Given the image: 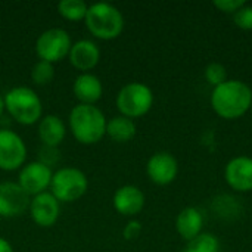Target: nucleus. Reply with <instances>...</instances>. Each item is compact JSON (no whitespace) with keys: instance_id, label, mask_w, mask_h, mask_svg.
<instances>
[{"instance_id":"obj_1","label":"nucleus","mask_w":252,"mask_h":252,"mask_svg":"<svg viewBox=\"0 0 252 252\" xmlns=\"http://www.w3.org/2000/svg\"><path fill=\"white\" fill-rule=\"evenodd\" d=\"M252 105L251 87L235 78H229L211 92V106L223 120H238L245 115Z\"/></svg>"},{"instance_id":"obj_4","label":"nucleus","mask_w":252,"mask_h":252,"mask_svg":"<svg viewBox=\"0 0 252 252\" xmlns=\"http://www.w3.org/2000/svg\"><path fill=\"white\" fill-rule=\"evenodd\" d=\"M4 109L10 117L24 126L35 124L41 120L43 105L37 93L25 86H18L4 94Z\"/></svg>"},{"instance_id":"obj_33","label":"nucleus","mask_w":252,"mask_h":252,"mask_svg":"<svg viewBox=\"0 0 252 252\" xmlns=\"http://www.w3.org/2000/svg\"><path fill=\"white\" fill-rule=\"evenodd\" d=\"M219 252H220V251H219Z\"/></svg>"},{"instance_id":"obj_28","label":"nucleus","mask_w":252,"mask_h":252,"mask_svg":"<svg viewBox=\"0 0 252 252\" xmlns=\"http://www.w3.org/2000/svg\"><path fill=\"white\" fill-rule=\"evenodd\" d=\"M0 252H13L12 245L6 239H3V238H0Z\"/></svg>"},{"instance_id":"obj_2","label":"nucleus","mask_w":252,"mask_h":252,"mask_svg":"<svg viewBox=\"0 0 252 252\" xmlns=\"http://www.w3.org/2000/svg\"><path fill=\"white\" fill-rule=\"evenodd\" d=\"M106 118L94 105H75L69 112L71 133L81 145H94L106 134Z\"/></svg>"},{"instance_id":"obj_24","label":"nucleus","mask_w":252,"mask_h":252,"mask_svg":"<svg viewBox=\"0 0 252 252\" xmlns=\"http://www.w3.org/2000/svg\"><path fill=\"white\" fill-rule=\"evenodd\" d=\"M233 22L238 28L252 31V6L245 4L242 6L235 15H233Z\"/></svg>"},{"instance_id":"obj_30","label":"nucleus","mask_w":252,"mask_h":252,"mask_svg":"<svg viewBox=\"0 0 252 252\" xmlns=\"http://www.w3.org/2000/svg\"><path fill=\"white\" fill-rule=\"evenodd\" d=\"M180 252H186V251H185V248H183V250H182V251H180Z\"/></svg>"},{"instance_id":"obj_19","label":"nucleus","mask_w":252,"mask_h":252,"mask_svg":"<svg viewBox=\"0 0 252 252\" xmlns=\"http://www.w3.org/2000/svg\"><path fill=\"white\" fill-rule=\"evenodd\" d=\"M136 124L133 120L124 117V115H117L112 117L106 123V134L109 136L111 140L117 143H127L134 139L136 136Z\"/></svg>"},{"instance_id":"obj_26","label":"nucleus","mask_w":252,"mask_h":252,"mask_svg":"<svg viewBox=\"0 0 252 252\" xmlns=\"http://www.w3.org/2000/svg\"><path fill=\"white\" fill-rule=\"evenodd\" d=\"M214 7L219 9L223 13H230L235 15L242 6H245V0H214L213 1Z\"/></svg>"},{"instance_id":"obj_21","label":"nucleus","mask_w":252,"mask_h":252,"mask_svg":"<svg viewBox=\"0 0 252 252\" xmlns=\"http://www.w3.org/2000/svg\"><path fill=\"white\" fill-rule=\"evenodd\" d=\"M220 242L213 233L202 232L195 239L189 241L185 247L186 252H219Z\"/></svg>"},{"instance_id":"obj_5","label":"nucleus","mask_w":252,"mask_h":252,"mask_svg":"<svg viewBox=\"0 0 252 252\" xmlns=\"http://www.w3.org/2000/svg\"><path fill=\"white\" fill-rule=\"evenodd\" d=\"M115 102L121 115L130 120L140 118L151 111L154 105V92L149 86L133 81L121 87Z\"/></svg>"},{"instance_id":"obj_8","label":"nucleus","mask_w":252,"mask_h":252,"mask_svg":"<svg viewBox=\"0 0 252 252\" xmlns=\"http://www.w3.org/2000/svg\"><path fill=\"white\" fill-rule=\"evenodd\" d=\"M25 159L27 146L22 137L9 128H0V170H18L24 165Z\"/></svg>"},{"instance_id":"obj_31","label":"nucleus","mask_w":252,"mask_h":252,"mask_svg":"<svg viewBox=\"0 0 252 252\" xmlns=\"http://www.w3.org/2000/svg\"><path fill=\"white\" fill-rule=\"evenodd\" d=\"M250 111H251V115H252V105H251V109H250Z\"/></svg>"},{"instance_id":"obj_10","label":"nucleus","mask_w":252,"mask_h":252,"mask_svg":"<svg viewBox=\"0 0 252 252\" xmlns=\"http://www.w3.org/2000/svg\"><path fill=\"white\" fill-rule=\"evenodd\" d=\"M31 196L13 182L0 183V217H19L30 208Z\"/></svg>"},{"instance_id":"obj_15","label":"nucleus","mask_w":252,"mask_h":252,"mask_svg":"<svg viewBox=\"0 0 252 252\" xmlns=\"http://www.w3.org/2000/svg\"><path fill=\"white\" fill-rule=\"evenodd\" d=\"M68 59L74 68L87 72L99 63L100 59L99 46L92 40H78L71 46Z\"/></svg>"},{"instance_id":"obj_29","label":"nucleus","mask_w":252,"mask_h":252,"mask_svg":"<svg viewBox=\"0 0 252 252\" xmlns=\"http://www.w3.org/2000/svg\"><path fill=\"white\" fill-rule=\"evenodd\" d=\"M3 112H4V99L3 96H0V117L3 115Z\"/></svg>"},{"instance_id":"obj_13","label":"nucleus","mask_w":252,"mask_h":252,"mask_svg":"<svg viewBox=\"0 0 252 252\" xmlns=\"http://www.w3.org/2000/svg\"><path fill=\"white\" fill-rule=\"evenodd\" d=\"M226 183L236 192H251L252 190V158L250 157H235L224 168Z\"/></svg>"},{"instance_id":"obj_11","label":"nucleus","mask_w":252,"mask_h":252,"mask_svg":"<svg viewBox=\"0 0 252 252\" xmlns=\"http://www.w3.org/2000/svg\"><path fill=\"white\" fill-rule=\"evenodd\" d=\"M146 174L152 183L167 186L176 180L179 174V162L170 152H157L146 162Z\"/></svg>"},{"instance_id":"obj_25","label":"nucleus","mask_w":252,"mask_h":252,"mask_svg":"<svg viewBox=\"0 0 252 252\" xmlns=\"http://www.w3.org/2000/svg\"><path fill=\"white\" fill-rule=\"evenodd\" d=\"M61 159V152L58 148L55 146H46L43 145L40 148V152H38V161L44 165H47L49 168L56 165L58 161Z\"/></svg>"},{"instance_id":"obj_22","label":"nucleus","mask_w":252,"mask_h":252,"mask_svg":"<svg viewBox=\"0 0 252 252\" xmlns=\"http://www.w3.org/2000/svg\"><path fill=\"white\" fill-rule=\"evenodd\" d=\"M55 77V66L50 62L38 61L31 68V80L37 86H46L49 84Z\"/></svg>"},{"instance_id":"obj_23","label":"nucleus","mask_w":252,"mask_h":252,"mask_svg":"<svg viewBox=\"0 0 252 252\" xmlns=\"http://www.w3.org/2000/svg\"><path fill=\"white\" fill-rule=\"evenodd\" d=\"M204 77L213 86V89L217 87V86H220V84H223L224 81L229 80L227 69L220 62H211V63H208L205 66V69H204Z\"/></svg>"},{"instance_id":"obj_14","label":"nucleus","mask_w":252,"mask_h":252,"mask_svg":"<svg viewBox=\"0 0 252 252\" xmlns=\"http://www.w3.org/2000/svg\"><path fill=\"white\" fill-rule=\"evenodd\" d=\"M145 193L134 185H124L118 188L112 198V205L117 213L126 217H134L142 213L145 207Z\"/></svg>"},{"instance_id":"obj_17","label":"nucleus","mask_w":252,"mask_h":252,"mask_svg":"<svg viewBox=\"0 0 252 252\" xmlns=\"http://www.w3.org/2000/svg\"><path fill=\"white\" fill-rule=\"evenodd\" d=\"M202 227H204V214L196 207L183 208L176 219V230L179 236L186 242L201 235Z\"/></svg>"},{"instance_id":"obj_3","label":"nucleus","mask_w":252,"mask_h":252,"mask_svg":"<svg viewBox=\"0 0 252 252\" xmlns=\"http://www.w3.org/2000/svg\"><path fill=\"white\" fill-rule=\"evenodd\" d=\"M84 21L89 31L100 40H114L124 30V16L121 10L106 1L90 4Z\"/></svg>"},{"instance_id":"obj_20","label":"nucleus","mask_w":252,"mask_h":252,"mask_svg":"<svg viewBox=\"0 0 252 252\" xmlns=\"http://www.w3.org/2000/svg\"><path fill=\"white\" fill-rule=\"evenodd\" d=\"M89 4L83 0H62L58 3V12L68 21H81L86 18Z\"/></svg>"},{"instance_id":"obj_32","label":"nucleus","mask_w":252,"mask_h":252,"mask_svg":"<svg viewBox=\"0 0 252 252\" xmlns=\"http://www.w3.org/2000/svg\"><path fill=\"white\" fill-rule=\"evenodd\" d=\"M0 224H1V217H0Z\"/></svg>"},{"instance_id":"obj_18","label":"nucleus","mask_w":252,"mask_h":252,"mask_svg":"<svg viewBox=\"0 0 252 252\" xmlns=\"http://www.w3.org/2000/svg\"><path fill=\"white\" fill-rule=\"evenodd\" d=\"M66 134V128L63 121L53 114L41 117L38 121V137L46 146H55L58 148Z\"/></svg>"},{"instance_id":"obj_16","label":"nucleus","mask_w":252,"mask_h":252,"mask_svg":"<svg viewBox=\"0 0 252 252\" xmlns=\"http://www.w3.org/2000/svg\"><path fill=\"white\" fill-rule=\"evenodd\" d=\"M75 97L83 105H94L103 94V86L99 77L90 72H81L72 84Z\"/></svg>"},{"instance_id":"obj_12","label":"nucleus","mask_w":252,"mask_h":252,"mask_svg":"<svg viewBox=\"0 0 252 252\" xmlns=\"http://www.w3.org/2000/svg\"><path fill=\"white\" fill-rule=\"evenodd\" d=\"M28 210L32 221L40 227H52L61 216L59 201L50 192L31 196Z\"/></svg>"},{"instance_id":"obj_6","label":"nucleus","mask_w":252,"mask_h":252,"mask_svg":"<svg viewBox=\"0 0 252 252\" xmlns=\"http://www.w3.org/2000/svg\"><path fill=\"white\" fill-rule=\"evenodd\" d=\"M87 176L75 167H63L53 173L50 189L59 202H75L87 192Z\"/></svg>"},{"instance_id":"obj_7","label":"nucleus","mask_w":252,"mask_h":252,"mask_svg":"<svg viewBox=\"0 0 252 252\" xmlns=\"http://www.w3.org/2000/svg\"><path fill=\"white\" fill-rule=\"evenodd\" d=\"M71 35L63 28H49L35 41V52L41 61L55 63L68 56L71 50Z\"/></svg>"},{"instance_id":"obj_27","label":"nucleus","mask_w":252,"mask_h":252,"mask_svg":"<svg viewBox=\"0 0 252 252\" xmlns=\"http://www.w3.org/2000/svg\"><path fill=\"white\" fill-rule=\"evenodd\" d=\"M140 233H142V223L137 220H130L123 229V236L126 241H134L140 236Z\"/></svg>"},{"instance_id":"obj_9","label":"nucleus","mask_w":252,"mask_h":252,"mask_svg":"<svg viewBox=\"0 0 252 252\" xmlns=\"http://www.w3.org/2000/svg\"><path fill=\"white\" fill-rule=\"evenodd\" d=\"M52 177H53L52 168L41 164L40 161H32L21 167L16 183L30 196H35L46 192V189L50 188Z\"/></svg>"}]
</instances>
